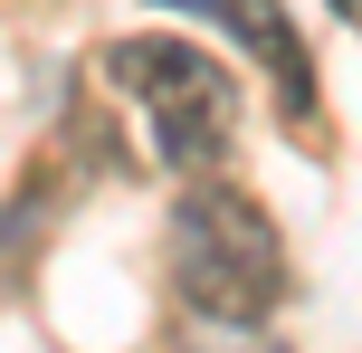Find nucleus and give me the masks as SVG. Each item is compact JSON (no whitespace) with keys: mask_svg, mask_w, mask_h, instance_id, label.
<instances>
[{"mask_svg":"<svg viewBox=\"0 0 362 353\" xmlns=\"http://www.w3.org/2000/svg\"><path fill=\"white\" fill-rule=\"evenodd\" d=\"M334 10H344V19H353V0H334Z\"/></svg>","mask_w":362,"mask_h":353,"instance_id":"obj_4","label":"nucleus"},{"mask_svg":"<svg viewBox=\"0 0 362 353\" xmlns=\"http://www.w3.org/2000/svg\"><path fill=\"white\" fill-rule=\"evenodd\" d=\"M172 296L200 325H267L276 316L286 248H276V220L238 182H210L200 172L181 191V210H172Z\"/></svg>","mask_w":362,"mask_h":353,"instance_id":"obj_1","label":"nucleus"},{"mask_svg":"<svg viewBox=\"0 0 362 353\" xmlns=\"http://www.w3.org/2000/svg\"><path fill=\"white\" fill-rule=\"evenodd\" d=\"M105 86L144 105L163 172H181V182L219 172V153L238 134V76L210 48H191V38H115L105 48Z\"/></svg>","mask_w":362,"mask_h":353,"instance_id":"obj_2","label":"nucleus"},{"mask_svg":"<svg viewBox=\"0 0 362 353\" xmlns=\"http://www.w3.org/2000/svg\"><path fill=\"white\" fill-rule=\"evenodd\" d=\"M229 29L276 67V105L305 125V115H315V67H305V38L286 29V10H276V0H229Z\"/></svg>","mask_w":362,"mask_h":353,"instance_id":"obj_3","label":"nucleus"}]
</instances>
